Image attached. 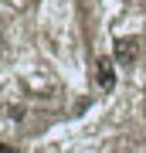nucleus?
Returning a JSON list of instances; mask_svg holds the SVG:
<instances>
[{"label":"nucleus","mask_w":146,"mask_h":153,"mask_svg":"<svg viewBox=\"0 0 146 153\" xmlns=\"http://www.w3.org/2000/svg\"><path fill=\"white\" fill-rule=\"evenodd\" d=\"M95 85L102 92H112L116 88V61L112 58H99L95 61Z\"/></svg>","instance_id":"1"},{"label":"nucleus","mask_w":146,"mask_h":153,"mask_svg":"<svg viewBox=\"0 0 146 153\" xmlns=\"http://www.w3.org/2000/svg\"><path fill=\"white\" fill-rule=\"evenodd\" d=\"M139 58V41L136 38H116V65H133Z\"/></svg>","instance_id":"2"},{"label":"nucleus","mask_w":146,"mask_h":153,"mask_svg":"<svg viewBox=\"0 0 146 153\" xmlns=\"http://www.w3.org/2000/svg\"><path fill=\"white\" fill-rule=\"evenodd\" d=\"M0 153H10V146H7V143H0Z\"/></svg>","instance_id":"3"},{"label":"nucleus","mask_w":146,"mask_h":153,"mask_svg":"<svg viewBox=\"0 0 146 153\" xmlns=\"http://www.w3.org/2000/svg\"><path fill=\"white\" fill-rule=\"evenodd\" d=\"M0 48H4V27H0Z\"/></svg>","instance_id":"4"}]
</instances>
